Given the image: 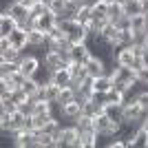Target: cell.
Wrapping results in <instances>:
<instances>
[{
    "label": "cell",
    "instance_id": "6da1fadb",
    "mask_svg": "<svg viewBox=\"0 0 148 148\" xmlns=\"http://www.w3.org/2000/svg\"><path fill=\"white\" fill-rule=\"evenodd\" d=\"M122 128V119H113L108 113H102L95 117V133L99 137H115Z\"/></svg>",
    "mask_w": 148,
    "mask_h": 148
},
{
    "label": "cell",
    "instance_id": "7a4b0ae2",
    "mask_svg": "<svg viewBox=\"0 0 148 148\" xmlns=\"http://www.w3.org/2000/svg\"><path fill=\"white\" fill-rule=\"evenodd\" d=\"M42 64L49 69L51 73H53V71H60V69L69 66V64H71V58L64 56V53H60V51L47 49V51L42 53Z\"/></svg>",
    "mask_w": 148,
    "mask_h": 148
},
{
    "label": "cell",
    "instance_id": "3957f363",
    "mask_svg": "<svg viewBox=\"0 0 148 148\" xmlns=\"http://www.w3.org/2000/svg\"><path fill=\"white\" fill-rule=\"evenodd\" d=\"M111 77H113V84H126V86L135 88L137 86V73L133 66H122V64H117V66L111 71Z\"/></svg>",
    "mask_w": 148,
    "mask_h": 148
},
{
    "label": "cell",
    "instance_id": "277c9868",
    "mask_svg": "<svg viewBox=\"0 0 148 148\" xmlns=\"http://www.w3.org/2000/svg\"><path fill=\"white\" fill-rule=\"evenodd\" d=\"M77 137H80V128H77L73 122L66 124V126H62L60 135H58V148H73Z\"/></svg>",
    "mask_w": 148,
    "mask_h": 148
},
{
    "label": "cell",
    "instance_id": "5b68a950",
    "mask_svg": "<svg viewBox=\"0 0 148 148\" xmlns=\"http://www.w3.org/2000/svg\"><path fill=\"white\" fill-rule=\"evenodd\" d=\"M40 69H42V58L33 56V53H25V56H22V60H20V71H22L27 77H36Z\"/></svg>",
    "mask_w": 148,
    "mask_h": 148
},
{
    "label": "cell",
    "instance_id": "8992f818",
    "mask_svg": "<svg viewBox=\"0 0 148 148\" xmlns=\"http://www.w3.org/2000/svg\"><path fill=\"white\" fill-rule=\"evenodd\" d=\"M82 113H84V104H82L80 99H73V102H69V104L58 108V117L66 119V122H75Z\"/></svg>",
    "mask_w": 148,
    "mask_h": 148
},
{
    "label": "cell",
    "instance_id": "52a82bcc",
    "mask_svg": "<svg viewBox=\"0 0 148 148\" xmlns=\"http://www.w3.org/2000/svg\"><path fill=\"white\" fill-rule=\"evenodd\" d=\"M69 56H71V62H77V64H86L88 58L93 56L91 47H88V42H77L71 47V51H69Z\"/></svg>",
    "mask_w": 148,
    "mask_h": 148
},
{
    "label": "cell",
    "instance_id": "ba28073f",
    "mask_svg": "<svg viewBox=\"0 0 148 148\" xmlns=\"http://www.w3.org/2000/svg\"><path fill=\"white\" fill-rule=\"evenodd\" d=\"M56 22H58V16L47 11V13H42V16L33 18V29L42 31V33H51V31L56 29Z\"/></svg>",
    "mask_w": 148,
    "mask_h": 148
},
{
    "label": "cell",
    "instance_id": "9c48e42d",
    "mask_svg": "<svg viewBox=\"0 0 148 148\" xmlns=\"http://www.w3.org/2000/svg\"><path fill=\"white\" fill-rule=\"evenodd\" d=\"M9 40H11V47L18 51H27L29 49V29L25 27H18L16 31L9 33Z\"/></svg>",
    "mask_w": 148,
    "mask_h": 148
},
{
    "label": "cell",
    "instance_id": "30bf717a",
    "mask_svg": "<svg viewBox=\"0 0 148 148\" xmlns=\"http://www.w3.org/2000/svg\"><path fill=\"white\" fill-rule=\"evenodd\" d=\"M84 66H86V71H88L91 77H99V75L108 73V69H106V60H104V58H99V56H95V53L88 58V62L84 64Z\"/></svg>",
    "mask_w": 148,
    "mask_h": 148
},
{
    "label": "cell",
    "instance_id": "8fae6325",
    "mask_svg": "<svg viewBox=\"0 0 148 148\" xmlns=\"http://www.w3.org/2000/svg\"><path fill=\"white\" fill-rule=\"evenodd\" d=\"M99 144V135L95 130H82L80 137L75 139L73 148H95Z\"/></svg>",
    "mask_w": 148,
    "mask_h": 148
},
{
    "label": "cell",
    "instance_id": "7c38bea8",
    "mask_svg": "<svg viewBox=\"0 0 148 148\" xmlns=\"http://www.w3.org/2000/svg\"><path fill=\"white\" fill-rule=\"evenodd\" d=\"M9 16H13V18L18 20V22H25V20L31 18V13H29V7H25L22 2H18V0H11L9 2V7L5 9Z\"/></svg>",
    "mask_w": 148,
    "mask_h": 148
},
{
    "label": "cell",
    "instance_id": "4fadbf2b",
    "mask_svg": "<svg viewBox=\"0 0 148 148\" xmlns=\"http://www.w3.org/2000/svg\"><path fill=\"white\" fill-rule=\"evenodd\" d=\"M102 36H104V40L111 44V47L119 49V38H122V29H119L115 22H108V25L104 27V31H102Z\"/></svg>",
    "mask_w": 148,
    "mask_h": 148
},
{
    "label": "cell",
    "instance_id": "5bb4252c",
    "mask_svg": "<svg viewBox=\"0 0 148 148\" xmlns=\"http://www.w3.org/2000/svg\"><path fill=\"white\" fill-rule=\"evenodd\" d=\"M126 148H148V130L144 128L142 124L137 126L133 139H128V142H126Z\"/></svg>",
    "mask_w": 148,
    "mask_h": 148
},
{
    "label": "cell",
    "instance_id": "9a60e30c",
    "mask_svg": "<svg viewBox=\"0 0 148 148\" xmlns=\"http://www.w3.org/2000/svg\"><path fill=\"white\" fill-rule=\"evenodd\" d=\"M69 71H71V77H73V84H71L73 88H77L82 82L88 77L86 66H84V64H77V62H71V64H69Z\"/></svg>",
    "mask_w": 148,
    "mask_h": 148
},
{
    "label": "cell",
    "instance_id": "2e32d148",
    "mask_svg": "<svg viewBox=\"0 0 148 148\" xmlns=\"http://www.w3.org/2000/svg\"><path fill=\"white\" fill-rule=\"evenodd\" d=\"M135 53H133V49L130 47H119L117 51H115V62L117 64H122V66H133V62H135Z\"/></svg>",
    "mask_w": 148,
    "mask_h": 148
},
{
    "label": "cell",
    "instance_id": "e0dca14e",
    "mask_svg": "<svg viewBox=\"0 0 148 148\" xmlns=\"http://www.w3.org/2000/svg\"><path fill=\"white\" fill-rule=\"evenodd\" d=\"M20 27V22L13 16H9L7 11H2V16H0V36H9L11 31H16Z\"/></svg>",
    "mask_w": 148,
    "mask_h": 148
},
{
    "label": "cell",
    "instance_id": "ac0fdd59",
    "mask_svg": "<svg viewBox=\"0 0 148 148\" xmlns=\"http://www.w3.org/2000/svg\"><path fill=\"white\" fill-rule=\"evenodd\" d=\"M51 82L53 84H58V86H71L73 84V77H71V71H69V66H64V69H60V71H53L51 73Z\"/></svg>",
    "mask_w": 148,
    "mask_h": 148
},
{
    "label": "cell",
    "instance_id": "d6986e66",
    "mask_svg": "<svg viewBox=\"0 0 148 148\" xmlns=\"http://www.w3.org/2000/svg\"><path fill=\"white\" fill-rule=\"evenodd\" d=\"M113 88V77L111 73H104L99 77H93V91L95 93H108Z\"/></svg>",
    "mask_w": 148,
    "mask_h": 148
},
{
    "label": "cell",
    "instance_id": "ffe728a7",
    "mask_svg": "<svg viewBox=\"0 0 148 148\" xmlns=\"http://www.w3.org/2000/svg\"><path fill=\"white\" fill-rule=\"evenodd\" d=\"M62 126H64V124H62V117H51L49 122L44 124L42 128H40V133H44V135H51V137H56L58 139V135H60V130H62Z\"/></svg>",
    "mask_w": 148,
    "mask_h": 148
},
{
    "label": "cell",
    "instance_id": "44dd1931",
    "mask_svg": "<svg viewBox=\"0 0 148 148\" xmlns=\"http://www.w3.org/2000/svg\"><path fill=\"white\" fill-rule=\"evenodd\" d=\"M84 113L86 115H91V117H97V115H102V113H106V104L104 102H99V99H86L84 102Z\"/></svg>",
    "mask_w": 148,
    "mask_h": 148
},
{
    "label": "cell",
    "instance_id": "7402d4cb",
    "mask_svg": "<svg viewBox=\"0 0 148 148\" xmlns=\"http://www.w3.org/2000/svg\"><path fill=\"white\" fill-rule=\"evenodd\" d=\"M130 29H133V33H144V31H148V16L146 13L133 16V18H130Z\"/></svg>",
    "mask_w": 148,
    "mask_h": 148
},
{
    "label": "cell",
    "instance_id": "603a6c76",
    "mask_svg": "<svg viewBox=\"0 0 148 148\" xmlns=\"http://www.w3.org/2000/svg\"><path fill=\"white\" fill-rule=\"evenodd\" d=\"M108 7H111V2H108V0H97L95 5H91L93 18H97V20H108Z\"/></svg>",
    "mask_w": 148,
    "mask_h": 148
},
{
    "label": "cell",
    "instance_id": "cb8c5ba5",
    "mask_svg": "<svg viewBox=\"0 0 148 148\" xmlns=\"http://www.w3.org/2000/svg\"><path fill=\"white\" fill-rule=\"evenodd\" d=\"M126 93H122V91H117V88L113 86L108 93H104V104H124L126 102Z\"/></svg>",
    "mask_w": 148,
    "mask_h": 148
},
{
    "label": "cell",
    "instance_id": "d4e9b609",
    "mask_svg": "<svg viewBox=\"0 0 148 148\" xmlns=\"http://www.w3.org/2000/svg\"><path fill=\"white\" fill-rule=\"evenodd\" d=\"M124 13L126 16H137V13H144V0H128L124 2Z\"/></svg>",
    "mask_w": 148,
    "mask_h": 148
},
{
    "label": "cell",
    "instance_id": "484cf974",
    "mask_svg": "<svg viewBox=\"0 0 148 148\" xmlns=\"http://www.w3.org/2000/svg\"><path fill=\"white\" fill-rule=\"evenodd\" d=\"M73 124L80 128V133L82 130H95V117H91V115H86V113H82Z\"/></svg>",
    "mask_w": 148,
    "mask_h": 148
},
{
    "label": "cell",
    "instance_id": "4316f807",
    "mask_svg": "<svg viewBox=\"0 0 148 148\" xmlns=\"http://www.w3.org/2000/svg\"><path fill=\"white\" fill-rule=\"evenodd\" d=\"M25 56V51H18V49H7V51H0V62H20Z\"/></svg>",
    "mask_w": 148,
    "mask_h": 148
},
{
    "label": "cell",
    "instance_id": "83f0119b",
    "mask_svg": "<svg viewBox=\"0 0 148 148\" xmlns=\"http://www.w3.org/2000/svg\"><path fill=\"white\" fill-rule=\"evenodd\" d=\"M47 11H49V0H36V2L29 7L31 20L38 18V16H42V13H47Z\"/></svg>",
    "mask_w": 148,
    "mask_h": 148
},
{
    "label": "cell",
    "instance_id": "f1b7e54d",
    "mask_svg": "<svg viewBox=\"0 0 148 148\" xmlns=\"http://www.w3.org/2000/svg\"><path fill=\"white\" fill-rule=\"evenodd\" d=\"M16 111H18V102H16L13 97H0V113L13 115Z\"/></svg>",
    "mask_w": 148,
    "mask_h": 148
},
{
    "label": "cell",
    "instance_id": "f546056e",
    "mask_svg": "<svg viewBox=\"0 0 148 148\" xmlns=\"http://www.w3.org/2000/svg\"><path fill=\"white\" fill-rule=\"evenodd\" d=\"M93 18V9L91 5H80V11H77V16H75V20L77 22H82V25H88Z\"/></svg>",
    "mask_w": 148,
    "mask_h": 148
},
{
    "label": "cell",
    "instance_id": "4dcf8cb0",
    "mask_svg": "<svg viewBox=\"0 0 148 148\" xmlns=\"http://www.w3.org/2000/svg\"><path fill=\"white\" fill-rule=\"evenodd\" d=\"M126 13H124V5H119V2H111V7H108V20L111 22H117L119 18H124Z\"/></svg>",
    "mask_w": 148,
    "mask_h": 148
},
{
    "label": "cell",
    "instance_id": "1f68e13d",
    "mask_svg": "<svg viewBox=\"0 0 148 148\" xmlns=\"http://www.w3.org/2000/svg\"><path fill=\"white\" fill-rule=\"evenodd\" d=\"M49 11L56 16H64L66 13V0H49Z\"/></svg>",
    "mask_w": 148,
    "mask_h": 148
},
{
    "label": "cell",
    "instance_id": "d6a6232c",
    "mask_svg": "<svg viewBox=\"0 0 148 148\" xmlns=\"http://www.w3.org/2000/svg\"><path fill=\"white\" fill-rule=\"evenodd\" d=\"M18 69H20V62H0V77L16 73Z\"/></svg>",
    "mask_w": 148,
    "mask_h": 148
},
{
    "label": "cell",
    "instance_id": "836d02e7",
    "mask_svg": "<svg viewBox=\"0 0 148 148\" xmlns=\"http://www.w3.org/2000/svg\"><path fill=\"white\" fill-rule=\"evenodd\" d=\"M31 117H33V128L36 130H40L44 126V124L49 122L51 117H56V115H51V113H42V115H31Z\"/></svg>",
    "mask_w": 148,
    "mask_h": 148
},
{
    "label": "cell",
    "instance_id": "e575fe53",
    "mask_svg": "<svg viewBox=\"0 0 148 148\" xmlns=\"http://www.w3.org/2000/svg\"><path fill=\"white\" fill-rule=\"evenodd\" d=\"M18 111L25 113V115H33V111H36V99H33V97L25 99L22 104H18Z\"/></svg>",
    "mask_w": 148,
    "mask_h": 148
},
{
    "label": "cell",
    "instance_id": "d590c367",
    "mask_svg": "<svg viewBox=\"0 0 148 148\" xmlns=\"http://www.w3.org/2000/svg\"><path fill=\"white\" fill-rule=\"evenodd\" d=\"M5 77H7V80H9V82H11V84H16V86H22V84H25V82H27V75L22 73L20 69H18V71H16V73H11V75H5Z\"/></svg>",
    "mask_w": 148,
    "mask_h": 148
},
{
    "label": "cell",
    "instance_id": "8d00e7d4",
    "mask_svg": "<svg viewBox=\"0 0 148 148\" xmlns=\"http://www.w3.org/2000/svg\"><path fill=\"white\" fill-rule=\"evenodd\" d=\"M106 113L113 119H122V104H106Z\"/></svg>",
    "mask_w": 148,
    "mask_h": 148
},
{
    "label": "cell",
    "instance_id": "74e56055",
    "mask_svg": "<svg viewBox=\"0 0 148 148\" xmlns=\"http://www.w3.org/2000/svg\"><path fill=\"white\" fill-rule=\"evenodd\" d=\"M135 73H137V84H139V86H148V66L137 69Z\"/></svg>",
    "mask_w": 148,
    "mask_h": 148
},
{
    "label": "cell",
    "instance_id": "f35d334b",
    "mask_svg": "<svg viewBox=\"0 0 148 148\" xmlns=\"http://www.w3.org/2000/svg\"><path fill=\"white\" fill-rule=\"evenodd\" d=\"M135 99L142 104V108L148 113V88H144V91H137L135 93Z\"/></svg>",
    "mask_w": 148,
    "mask_h": 148
},
{
    "label": "cell",
    "instance_id": "ab89813d",
    "mask_svg": "<svg viewBox=\"0 0 148 148\" xmlns=\"http://www.w3.org/2000/svg\"><path fill=\"white\" fill-rule=\"evenodd\" d=\"M18 2H22V5H25V7H31V5H33V2H36V0H18Z\"/></svg>",
    "mask_w": 148,
    "mask_h": 148
},
{
    "label": "cell",
    "instance_id": "60d3db41",
    "mask_svg": "<svg viewBox=\"0 0 148 148\" xmlns=\"http://www.w3.org/2000/svg\"><path fill=\"white\" fill-rule=\"evenodd\" d=\"M144 64H146V66H148V49L144 51Z\"/></svg>",
    "mask_w": 148,
    "mask_h": 148
},
{
    "label": "cell",
    "instance_id": "b9f144b4",
    "mask_svg": "<svg viewBox=\"0 0 148 148\" xmlns=\"http://www.w3.org/2000/svg\"><path fill=\"white\" fill-rule=\"evenodd\" d=\"M144 13L148 16V0H144Z\"/></svg>",
    "mask_w": 148,
    "mask_h": 148
},
{
    "label": "cell",
    "instance_id": "7bdbcfd3",
    "mask_svg": "<svg viewBox=\"0 0 148 148\" xmlns=\"http://www.w3.org/2000/svg\"><path fill=\"white\" fill-rule=\"evenodd\" d=\"M142 126H144V128L148 130V117H146V119H144V122H142Z\"/></svg>",
    "mask_w": 148,
    "mask_h": 148
},
{
    "label": "cell",
    "instance_id": "ee69618b",
    "mask_svg": "<svg viewBox=\"0 0 148 148\" xmlns=\"http://www.w3.org/2000/svg\"><path fill=\"white\" fill-rule=\"evenodd\" d=\"M144 47L148 49V33H146V40H144Z\"/></svg>",
    "mask_w": 148,
    "mask_h": 148
},
{
    "label": "cell",
    "instance_id": "f6af8a7d",
    "mask_svg": "<svg viewBox=\"0 0 148 148\" xmlns=\"http://www.w3.org/2000/svg\"><path fill=\"white\" fill-rule=\"evenodd\" d=\"M75 2H77V5H86V0H75Z\"/></svg>",
    "mask_w": 148,
    "mask_h": 148
},
{
    "label": "cell",
    "instance_id": "bcb514c9",
    "mask_svg": "<svg viewBox=\"0 0 148 148\" xmlns=\"http://www.w3.org/2000/svg\"><path fill=\"white\" fill-rule=\"evenodd\" d=\"M115 2H119V5H124V2H128V0H115Z\"/></svg>",
    "mask_w": 148,
    "mask_h": 148
},
{
    "label": "cell",
    "instance_id": "7dc6e473",
    "mask_svg": "<svg viewBox=\"0 0 148 148\" xmlns=\"http://www.w3.org/2000/svg\"><path fill=\"white\" fill-rule=\"evenodd\" d=\"M66 2H69V0H66Z\"/></svg>",
    "mask_w": 148,
    "mask_h": 148
}]
</instances>
